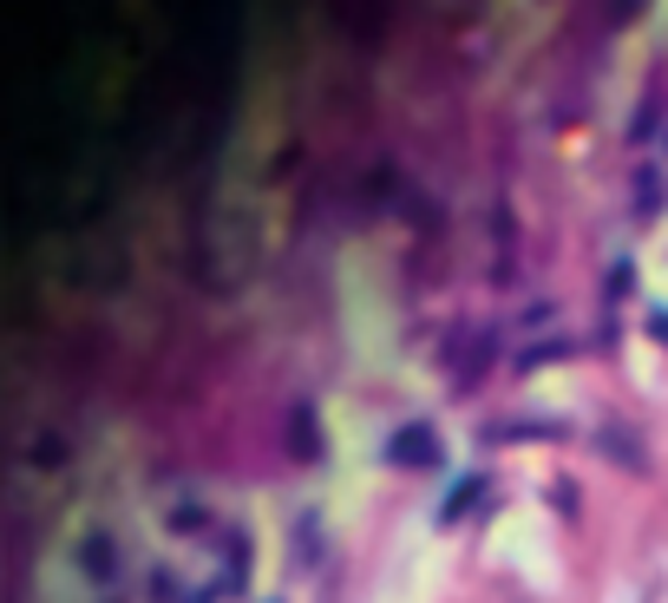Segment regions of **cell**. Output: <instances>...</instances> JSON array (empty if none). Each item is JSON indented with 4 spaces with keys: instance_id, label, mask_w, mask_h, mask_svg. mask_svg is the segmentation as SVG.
<instances>
[{
    "instance_id": "1",
    "label": "cell",
    "mask_w": 668,
    "mask_h": 603,
    "mask_svg": "<svg viewBox=\"0 0 668 603\" xmlns=\"http://www.w3.org/2000/svg\"><path fill=\"white\" fill-rule=\"evenodd\" d=\"M387 460L407 466V473H433V466L446 460V447H440V433H433L426 420H413V427H400V433L387 440Z\"/></svg>"
},
{
    "instance_id": "2",
    "label": "cell",
    "mask_w": 668,
    "mask_h": 603,
    "mask_svg": "<svg viewBox=\"0 0 668 603\" xmlns=\"http://www.w3.org/2000/svg\"><path fill=\"white\" fill-rule=\"evenodd\" d=\"M289 440H295V453H302V460H321V427H315V407H295Z\"/></svg>"
},
{
    "instance_id": "3",
    "label": "cell",
    "mask_w": 668,
    "mask_h": 603,
    "mask_svg": "<svg viewBox=\"0 0 668 603\" xmlns=\"http://www.w3.org/2000/svg\"><path fill=\"white\" fill-rule=\"evenodd\" d=\"M649 335H656V341H668V315H649Z\"/></svg>"
}]
</instances>
